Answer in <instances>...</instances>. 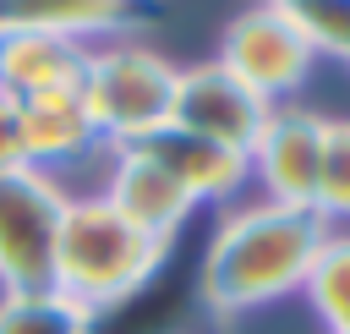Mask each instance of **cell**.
Listing matches in <instances>:
<instances>
[{
	"instance_id": "cell-6",
	"label": "cell",
	"mask_w": 350,
	"mask_h": 334,
	"mask_svg": "<svg viewBox=\"0 0 350 334\" xmlns=\"http://www.w3.org/2000/svg\"><path fill=\"white\" fill-rule=\"evenodd\" d=\"M273 104L262 93H252L241 77H230L219 60H202V66H186L175 71V126L197 131V137H213L224 148H241L252 153V142L262 137Z\"/></svg>"
},
{
	"instance_id": "cell-17",
	"label": "cell",
	"mask_w": 350,
	"mask_h": 334,
	"mask_svg": "<svg viewBox=\"0 0 350 334\" xmlns=\"http://www.w3.org/2000/svg\"><path fill=\"white\" fill-rule=\"evenodd\" d=\"M27 170V137H22V99L0 88V175Z\"/></svg>"
},
{
	"instance_id": "cell-15",
	"label": "cell",
	"mask_w": 350,
	"mask_h": 334,
	"mask_svg": "<svg viewBox=\"0 0 350 334\" xmlns=\"http://www.w3.org/2000/svg\"><path fill=\"white\" fill-rule=\"evenodd\" d=\"M312 214L323 224L350 219V120H323V159H317Z\"/></svg>"
},
{
	"instance_id": "cell-12",
	"label": "cell",
	"mask_w": 350,
	"mask_h": 334,
	"mask_svg": "<svg viewBox=\"0 0 350 334\" xmlns=\"http://www.w3.org/2000/svg\"><path fill=\"white\" fill-rule=\"evenodd\" d=\"M148 11V0H0V33H60V38H93L120 33Z\"/></svg>"
},
{
	"instance_id": "cell-2",
	"label": "cell",
	"mask_w": 350,
	"mask_h": 334,
	"mask_svg": "<svg viewBox=\"0 0 350 334\" xmlns=\"http://www.w3.org/2000/svg\"><path fill=\"white\" fill-rule=\"evenodd\" d=\"M164 246L170 241L137 230L104 197H71L55 241V290L82 301L98 318L104 307H120L131 290L153 279V268L164 263Z\"/></svg>"
},
{
	"instance_id": "cell-16",
	"label": "cell",
	"mask_w": 350,
	"mask_h": 334,
	"mask_svg": "<svg viewBox=\"0 0 350 334\" xmlns=\"http://www.w3.org/2000/svg\"><path fill=\"white\" fill-rule=\"evenodd\" d=\"M290 22L301 27V38L312 44V55H339L350 60V0H295L284 5Z\"/></svg>"
},
{
	"instance_id": "cell-5",
	"label": "cell",
	"mask_w": 350,
	"mask_h": 334,
	"mask_svg": "<svg viewBox=\"0 0 350 334\" xmlns=\"http://www.w3.org/2000/svg\"><path fill=\"white\" fill-rule=\"evenodd\" d=\"M230 77H241L252 93H262L268 104L273 99H290L306 77H312V44L301 38V27L290 22V11L284 5H252V11H241L230 27H224V38H219V55H213Z\"/></svg>"
},
{
	"instance_id": "cell-11",
	"label": "cell",
	"mask_w": 350,
	"mask_h": 334,
	"mask_svg": "<svg viewBox=\"0 0 350 334\" xmlns=\"http://www.w3.org/2000/svg\"><path fill=\"white\" fill-rule=\"evenodd\" d=\"M22 137H27V164L55 175L60 164L93 153L104 137L82 104V88H60V93H33L22 99Z\"/></svg>"
},
{
	"instance_id": "cell-8",
	"label": "cell",
	"mask_w": 350,
	"mask_h": 334,
	"mask_svg": "<svg viewBox=\"0 0 350 334\" xmlns=\"http://www.w3.org/2000/svg\"><path fill=\"white\" fill-rule=\"evenodd\" d=\"M142 159H153L191 203H219V197H230L246 175H252V159L241 153V148H224V142H213V137H197V131H186V126H159V131H148L142 142H131Z\"/></svg>"
},
{
	"instance_id": "cell-10",
	"label": "cell",
	"mask_w": 350,
	"mask_h": 334,
	"mask_svg": "<svg viewBox=\"0 0 350 334\" xmlns=\"http://www.w3.org/2000/svg\"><path fill=\"white\" fill-rule=\"evenodd\" d=\"M88 44L60 38V33H0V88L16 99L33 93H60V88H82L88 77Z\"/></svg>"
},
{
	"instance_id": "cell-13",
	"label": "cell",
	"mask_w": 350,
	"mask_h": 334,
	"mask_svg": "<svg viewBox=\"0 0 350 334\" xmlns=\"http://www.w3.org/2000/svg\"><path fill=\"white\" fill-rule=\"evenodd\" d=\"M93 312L55 285L44 290H0V334H93Z\"/></svg>"
},
{
	"instance_id": "cell-4",
	"label": "cell",
	"mask_w": 350,
	"mask_h": 334,
	"mask_svg": "<svg viewBox=\"0 0 350 334\" xmlns=\"http://www.w3.org/2000/svg\"><path fill=\"white\" fill-rule=\"evenodd\" d=\"M66 203V186L33 164L0 175V290L55 285V241Z\"/></svg>"
},
{
	"instance_id": "cell-7",
	"label": "cell",
	"mask_w": 350,
	"mask_h": 334,
	"mask_svg": "<svg viewBox=\"0 0 350 334\" xmlns=\"http://www.w3.org/2000/svg\"><path fill=\"white\" fill-rule=\"evenodd\" d=\"M252 175L268 186V203H284V208H312V192H317V159H323V115L312 110H273L262 137L252 142Z\"/></svg>"
},
{
	"instance_id": "cell-3",
	"label": "cell",
	"mask_w": 350,
	"mask_h": 334,
	"mask_svg": "<svg viewBox=\"0 0 350 334\" xmlns=\"http://www.w3.org/2000/svg\"><path fill=\"white\" fill-rule=\"evenodd\" d=\"M82 104L109 148H131L175 115V66L148 44H109L88 55Z\"/></svg>"
},
{
	"instance_id": "cell-18",
	"label": "cell",
	"mask_w": 350,
	"mask_h": 334,
	"mask_svg": "<svg viewBox=\"0 0 350 334\" xmlns=\"http://www.w3.org/2000/svg\"><path fill=\"white\" fill-rule=\"evenodd\" d=\"M268 5H295V0H268Z\"/></svg>"
},
{
	"instance_id": "cell-1",
	"label": "cell",
	"mask_w": 350,
	"mask_h": 334,
	"mask_svg": "<svg viewBox=\"0 0 350 334\" xmlns=\"http://www.w3.org/2000/svg\"><path fill=\"white\" fill-rule=\"evenodd\" d=\"M323 235L328 224L312 208L257 203L230 214L202 257V307L213 318H235L301 290Z\"/></svg>"
},
{
	"instance_id": "cell-14",
	"label": "cell",
	"mask_w": 350,
	"mask_h": 334,
	"mask_svg": "<svg viewBox=\"0 0 350 334\" xmlns=\"http://www.w3.org/2000/svg\"><path fill=\"white\" fill-rule=\"evenodd\" d=\"M306 301L328 323V334H350V230H328L312 268H306Z\"/></svg>"
},
{
	"instance_id": "cell-9",
	"label": "cell",
	"mask_w": 350,
	"mask_h": 334,
	"mask_svg": "<svg viewBox=\"0 0 350 334\" xmlns=\"http://www.w3.org/2000/svg\"><path fill=\"white\" fill-rule=\"evenodd\" d=\"M120 219H131L137 230H148V235H159V241H170L186 219H191V197L153 164V159H142L137 148H115V159H109V181H104V192H98Z\"/></svg>"
}]
</instances>
